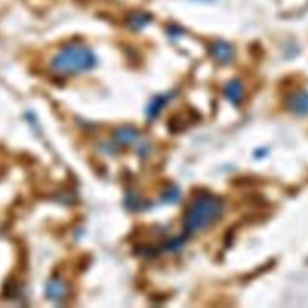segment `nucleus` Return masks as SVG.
<instances>
[{
  "label": "nucleus",
  "instance_id": "6e6552de",
  "mask_svg": "<svg viewBox=\"0 0 308 308\" xmlns=\"http://www.w3.org/2000/svg\"><path fill=\"white\" fill-rule=\"evenodd\" d=\"M137 137V131L131 126H123L119 128L114 134V139L120 143L132 142Z\"/></svg>",
  "mask_w": 308,
  "mask_h": 308
},
{
  "label": "nucleus",
  "instance_id": "f257e3e1",
  "mask_svg": "<svg viewBox=\"0 0 308 308\" xmlns=\"http://www.w3.org/2000/svg\"><path fill=\"white\" fill-rule=\"evenodd\" d=\"M97 64L94 52L81 44H70L60 48L51 60L54 71L65 75L87 73Z\"/></svg>",
  "mask_w": 308,
  "mask_h": 308
},
{
  "label": "nucleus",
  "instance_id": "20e7f679",
  "mask_svg": "<svg viewBox=\"0 0 308 308\" xmlns=\"http://www.w3.org/2000/svg\"><path fill=\"white\" fill-rule=\"evenodd\" d=\"M211 54L217 62L221 63V64H226L234 57V50L225 41H215L211 46Z\"/></svg>",
  "mask_w": 308,
  "mask_h": 308
},
{
  "label": "nucleus",
  "instance_id": "39448f33",
  "mask_svg": "<svg viewBox=\"0 0 308 308\" xmlns=\"http://www.w3.org/2000/svg\"><path fill=\"white\" fill-rule=\"evenodd\" d=\"M289 107L298 114H307L308 113V93L305 91L296 92L290 97Z\"/></svg>",
  "mask_w": 308,
  "mask_h": 308
},
{
  "label": "nucleus",
  "instance_id": "1a4fd4ad",
  "mask_svg": "<svg viewBox=\"0 0 308 308\" xmlns=\"http://www.w3.org/2000/svg\"><path fill=\"white\" fill-rule=\"evenodd\" d=\"M149 21H151V19H149L148 15H146V13H143V12H140V13H135V15L132 16V18L130 19V23H131L132 28H135V29H141V28L145 27Z\"/></svg>",
  "mask_w": 308,
  "mask_h": 308
},
{
  "label": "nucleus",
  "instance_id": "f03ea898",
  "mask_svg": "<svg viewBox=\"0 0 308 308\" xmlns=\"http://www.w3.org/2000/svg\"><path fill=\"white\" fill-rule=\"evenodd\" d=\"M223 205L218 198L203 194L193 200L184 217V227L188 232L203 231L215 223L221 215Z\"/></svg>",
  "mask_w": 308,
  "mask_h": 308
},
{
  "label": "nucleus",
  "instance_id": "0eeeda50",
  "mask_svg": "<svg viewBox=\"0 0 308 308\" xmlns=\"http://www.w3.org/2000/svg\"><path fill=\"white\" fill-rule=\"evenodd\" d=\"M166 103H168V97L158 96L153 98L151 103H148V107H147V116H148L149 119H153V118L157 117V114L162 111Z\"/></svg>",
  "mask_w": 308,
  "mask_h": 308
},
{
  "label": "nucleus",
  "instance_id": "7ed1b4c3",
  "mask_svg": "<svg viewBox=\"0 0 308 308\" xmlns=\"http://www.w3.org/2000/svg\"><path fill=\"white\" fill-rule=\"evenodd\" d=\"M68 295V286L59 278H52L46 286V296L52 301L63 300Z\"/></svg>",
  "mask_w": 308,
  "mask_h": 308
},
{
  "label": "nucleus",
  "instance_id": "423d86ee",
  "mask_svg": "<svg viewBox=\"0 0 308 308\" xmlns=\"http://www.w3.org/2000/svg\"><path fill=\"white\" fill-rule=\"evenodd\" d=\"M224 93H225V97L232 103H238L242 99L243 87L238 80H232V81L226 83Z\"/></svg>",
  "mask_w": 308,
  "mask_h": 308
}]
</instances>
